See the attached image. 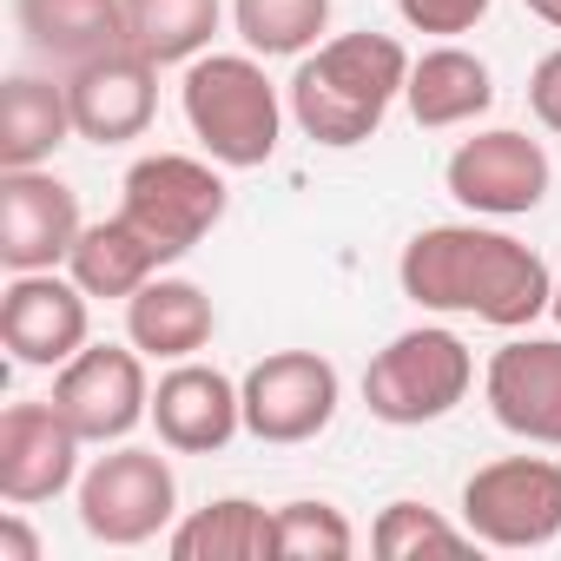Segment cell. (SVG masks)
I'll return each mask as SVG.
<instances>
[{
	"mask_svg": "<svg viewBox=\"0 0 561 561\" xmlns=\"http://www.w3.org/2000/svg\"><path fill=\"white\" fill-rule=\"evenodd\" d=\"M489 8L495 0H397L403 27H416V34H469Z\"/></svg>",
	"mask_w": 561,
	"mask_h": 561,
	"instance_id": "4316f807",
	"label": "cell"
},
{
	"mask_svg": "<svg viewBox=\"0 0 561 561\" xmlns=\"http://www.w3.org/2000/svg\"><path fill=\"white\" fill-rule=\"evenodd\" d=\"M443 179H449V198L462 211H476V218H522V211H535L548 198L554 165H548L541 139H528L515 126H495V133L462 139L449 152Z\"/></svg>",
	"mask_w": 561,
	"mask_h": 561,
	"instance_id": "30bf717a",
	"label": "cell"
},
{
	"mask_svg": "<svg viewBox=\"0 0 561 561\" xmlns=\"http://www.w3.org/2000/svg\"><path fill=\"white\" fill-rule=\"evenodd\" d=\"M231 21H238V41L244 54H311L324 47L318 34L331 27V0H231Z\"/></svg>",
	"mask_w": 561,
	"mask_h": 561,
	"instance_id": "cb8c5ba5",
	"label": "cell"
},
{
	"mask_svg": "<svg viewBox=\"0 0 561 561\" xmlns=\"http://www.w3.org/2000/svg\"><path fill=\"white\" fill-rule=\"evenodd\" d=\"M238 397H244V430L257 443H311L331 430L344 383L337 364L318 351H271L244 370Z\"/></svg>",
	"mask_w": 561,
	"mask_h": 561,
	"instance_id": "ba28073f",
	"label": "cell"
},
{
	"mask_svg": "<svg viewBox=\"0 0 561 561\" xmlns=\"http://www.w3.org/2000/svg\"><path fill=\"white\" fill-rule=\"evenodd\" d=\"M489 416L541 449H561V337H515L482 370Z\"/></svg>",
	"mask_w": 561,
	"mask_h": 561,
	"instance_id": "5bb4252c",
	"label": "cell"
},
{
	"mask_svg": "<svg viewBox=\"0 0 561 561\" xmlns=\"http://www.w3.org/2000/svg\"><path fill=\"white\" fill-rule=\"evenodd\" d=\"M179 476L159 449H113L80 476V528L106 548H139L172 528Z\"/></svg>",
	"mask_w": 561,
	"mask_h": 561,
	"instance_id": "52a82bcc",
	"label": "cell"
},
{
	"mask_svg": "<svg viewBox=\"0 0 561 561\" xmlns=\"http://www.w3.org/2000/svg\"><path fill=\"white\" fill-rule=\"evenodd\" d=\"M0 561H41V535L21 515H0Z\"/></svg>",
	"mask_w": 561,
	"mask_h": 561,
	"instance_id": "f1b7e54d",
	"label": "cell"
},
{
	"mask_svg": "<svg viewBox=\"0 0 561 561\" xmlns=\"http://www.w3.org/2000/svg\"><path fill=\"white\" fill-rule=\"evenodd\" d=\"M87 291L67 271H14V285L0 291V344L27 370H60L87 351Z\"/></svg>",
	"mask_w": 561,
	"mask_h": 561,
	"instance_id": "8fae6325",
	"label": "cell"
},
{
	"mask_svg": "<svg viewBox=\"0 0 561 561\" xmlns=\"http://www.w3.org/2000/svg\"><path fill=\"white\" fill-rule=\"evenodd\" d=\"M80 443H119L152 416V383H146V351H119V344H87L73 364H60L54 397H47Z\"/></svg>",
	"mask_w": 561,
	"mask_h": 561,
	"instance_id": "9c48e42d",
	"label": "cell"
},
{
	"mask_svg": "<svg viewBox=\"0 0 561 561\" xmlns=\"http://www.w3.org/2000/svg\"><path fill=\"white\" fill-rule=\"evenodd\" d=\"M231 192L218 179V159L192 152H146L119 179V218L159 251V264H179L192 244H205L225 218Z\"/></svg>",
	"mask_w": 561,
	"mask_h": 561,
	"instance_id": "277c9868",
	"label": "cell"
},
{
	"mask_svg": "<svg viewBox=\"0 0 561 561\" xmlns=\"http://www.w3.org/2000/svg\"><path fill=\"white\" fill-rule=\"evenodd\" d=\"M528 106H535V119H541L548 133H561V47L535 60V73H528Z\"/></svg>",
	"mask_w": 561,
	"mask_h": 561,
	"instance_id": "83f0119b",
	"label": "cell"
},
{
	"mask_svg": "<svg viewBox=\"0 0 561 561\" xmlns=\"http://www.w3.org/2000/svg\"><path fill=\"white\" fill-rule=\"evenodd\" d=\"M403 106L423 133H443V126H469L476 113L495 106V73L482 54L469 47H430L423 60H410V80H403Z\"/></svg>",
	"mask_w": 561,
	"mask_h": 561,
	"instance_id": "d6986e66",
	"label": "cell"
},
{
	"mask_svg": "<svg viewBox=\"0 0 561 561\" xmlns=\"http://www.w3.org/2000/svg\"><path fill=\"white\" fill-rule=\"evenodd\" d=\"M165 554L172 561H271L277 554V515L244 502V495L205 502L165 535Z\"/></svg>",
	"mask_w": 561,
	"mask_h": 561,
	"instance_id": "44dd1931",
	"label": "cell"
},
{
	"mask_svg": "<svg viewBox=\"0 0 561 561\" xmlns=\"http://www.w3.org/2000/svg\"><path fill=\"white\" fill-rule=\"evenodd\" d=\"M80 198L67 179L21 165L0 172V264L8 271H54L80 244Z\"/></svg>",
	"mask_w": 561,
	"mask_h": 561,
	"instance_id": "7c38bea8",
	"label": "cell"
},
{
	"mask_svg": "<svg viewBox=\"0 0 561 561\" xmlns=\"http://www.w3.org/2000/svg\"><path fill=\"white\" fill-rule=\"evenodd\" d=\"M403 80H410V54L397 34H337L298 60L285 93L305 139L351 152L390 119V106L403 100Z\"/></svg>",
	"mask_w": 561,
	"mask_h": 561,
	"instance_id": "7a4b0ae2",
	"label": "cell"
},
{
	"mask_svg": "<svg viewBox=\"0 0 561 561\" xmlns=\"http://www.w3.org/2000/svg\"><path fill=\"white\" fill-rule=\"evenodd\" d=\"M548 318L561 324V277H554V298H548Z\"/></svg>",
	"mask_w": 561,
	"mask_h": 561,
	"instance_id": "4dcf8cb0",
	"label": "cell"
},
{
	"mask_svg": "<svg viewBox=\"0 0 561 561\" xmlns=\"http://www.w3.org/2000/svg\"><path fill=\"white\" fill-rule=\"evenodd\" d=\"M462 528L482 548H548L561 535V462L502 456L462 482Z\"/></svg>",
	"mask_w": 561,
	"mask_h": 561,
	"instance_id": "8992f818",
	"label": "cell"
},
{
	"mask_svg": "<svg viewBox=\"0 0 561 561\" xmlns=\"http://www.w3.org/2000/svg\"><path fill=\"white\" fill-rule=\"evenodd\" d=\"M152 423L172 456H211L244 430V397L225 370L185 357L152 383Z\"/></svg>",
	"mask_w": 561,
	"mask_h": 561,
	"instance_id": "2e32d148",
	"label": "cell"
},
{
	"mask_svg": "<svg viewBox=\"0 0 561 561\" xmlns=\"http://www.w3.org/2000/svg\"><path fill=\"white\" fill-rule=\"evenodd\" d=\"M80 482V430L54 403H14L0 416V502L34 508Z\"/></svg>",
	"mask_w": 561,
	"mask_h": 561,
	"instance_id": "4fadbf2b",
	"label": "cell"
},
{
	"mask_svg": "<svg viewBox=\"0 0 561 561\" xmlns=\"http://www.w3.org/2000/svg\"><path fill=\"white\" fill-rule=\"evenodd\" d=\"M218 0H126V34L146 60L159 67H179V60H198L218 34Z\"/></svg>",
	"mask_w": 561,
	"mask_h": 561,
	"instance_id": "603a6c76",
	"label": "cell"
},
{
	"mask_svg": "<svg viewBox=\"0 0 561 561\" xmlns=\"http://www.w3.org/2000/svg\"><path fill=\"white\" fill-rule=\"evenodd\" d=\"M179 106L205 159L231 172L264 165L277 152V133H285V100H277L271 73L257 67V54H198L185 67Z\"/></svg>",
	"mask_w": 561,
	"mask_h": 561,
	"instance_id": "3957f363",
	"label": "cell"
},
{
	"mask_svg": "<svg viewBox=\"0 0 561 561\" xmlns=\"http://www.w3.org/2000/svg\"><path fill=\"white\" fill-rule=\"evenodd\" d=\"M67 271L80 277V291H87V298H133L146 277H159L165 264H159V251H152V244L113 211V218H100V225L80 231Z\"/></svg>",
	"mask_w": 561,
	"mask_h": 561,
	"instance_id": "7402d4cb",
	"label": "cell"
},
{
	"mask_svg": "<svg viewBox=\"0 0 561 561\" xmlns=\"http://www.w3.org/2000/svg\"><path fill=\"white\" fill-rule=\"evenodd\" d=\"M522 8H528L535 21H548V27H561V0H522Z\"/></svg>",
	"mask_w": 561,
	"mask_h": 561,
	"instance_id": "f546056e",
	"label": "cell"
},
{
	"mask_svg": "<svg viewBox=\"0 0 561 561\" xmlns=\"http://www.w3.org/2000/svg\"><path fill=\"white\" fill-rule=\"evenodd\" d=\"M476 383V357L456 331L443 324H416L403 337H390L370 370H364V403L377 423L390 430H423L436 416H449Z\"/></svg>",
	"mask_w": 561,
	"mask_h": 561,
	"instance_id": "5b68a950",
	"label": "cell"
},
{
	"mask_svg": "<svg viewBox=\"0 0 561 561\" xmlns=\"http://www.w3.org/2000/svg\"><path fill=\"white\" fill-rule=\"evenodd\" d=\"M370 548H377L383 561H410V554H423V548L462 554V548H476V535L456 528V522H443L430 502H390V508L377 515V528H370Z\"/></svg>",
	"mask_w": 561,
	"mask_h": 561,
	"instance_id": "484cf974",
	"label": "cell"
},
{
	"mask_svg": "<svg viewBox=\"0 0 561 561\" xmlns=\"http://www.w3.org/2000/svg\"><path fill=\"white\" fill-rule=\"evenodd\" d=\"M14 21L27 34L34 54L60 60L67 73L100 60V54H119L133 47L126 34V0H14Z\"/></svg>",
	"mask_w": 561,
	"mask_h": 561,
	"instance_id": "ac0fdd59",
	"label": "cell"
},
{
	"mask_svg": "<svg viewBox=\"0 0 561 561\" xmlns=\"http://www.w3.org/2000/svg\"><path fill=\"white\" fill-rule=\"evenodd\" d=\"M271 515H277V561H351L357 554V528L331 502H285Z\"/></svg>",
	"mask_w": 561,
	"mask_h": 561,
	"instance_id": "d4e9b609",
	"label": "cell"
},
{
	"mask_svg": "<svg viewBox=\"0 0 561 561\" xmlns=\"http://www.w3.org/2000/svg\"><path fill=\"white\" fill-rule=\"evenodd\" d=\"M67 100H73V126L93 146H126L152 126L159 106V60H146L139 47L100 54L87 67L67 73Z\"/></svg>",
	"mask_w": 561,
	"mask_h": 561,
	"instance_id": "9a60e30c",
	"label": "cell"
},
{
	"mask_svg": "<svg viewBox=\"0 0 561 561\" xmlns=\"http://www.w3.org/2000/svg\"><path fill=\"white\" fill-rule=\"evenodd\" d=\"M397 285L423 311L476 318V324H495V331H528L554 298V271L541 264L535 244H522L508 231L423 225L397 257Z\"/></svg>",
	"mask_w": 561,
	"mask_h": 561,
	"instance_id": "6da1fadb",
	"label": "cell"
},
{
	"mask_svg": "<svg viewBox=\"0 0 561 561\" xmlns=\"http://www.w3.org/2000/svg\"><path fill=\"white\" fill-rule=\"evenodd\" d=\"M73 100L54 80L14 73L8 93H0V172H21V165H47L67 139H73Z\"/></svg>",
	"mask_w": 561,
	"mask_h": 561,
	"instance_id": "ffe728a7",
	"label": "cell"
},
{
	"mask_svg": "<svg viewBox=\"0 0 561 561\" xmlns=\"http://www.w3.org/2000/svg\"><path fill=\"white\" fill-rule=\"evenodd\" d=\"M211 331H218V311H211V298L192 285V277H146V285L126 298V337L152 364L198 357L211 344Z\"/></svg>",
	"mask_w": 561,
	"mask_h": 561,
	"instance_id": "e0dca14e",
	"label": "cell"
}]
</instances>
